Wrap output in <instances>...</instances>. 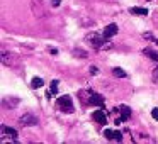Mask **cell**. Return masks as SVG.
Here are the masks:
<instances>
[{"label":"cell","instance_id":"603a6c76","mask_svg":"<svg viewBox=\"0 0 158 144\" xmlns=\"http://www.w3.org/2000/svg\"><path fill=\"white\" fill-rule=\"evenodd\" d=\"M148 2H150V0H148Z\"/></svg>","mask_w":158,"mask_h":144},{"label":"cell","instance_id":"3957f363","mask_svg":"<svg viewBox=\"0 0 158 144\" xmlns=\"http://www.w3.org/2000/svg\"><path fill=\"white\" fill-rule=\"evenodd\" d=\"M0 139H2V142H5V141H17V130L12 129V127L2 126L0 127Z\"/></svg>","mask_w":158,"mask_h":144},{"label":"cell","instance_id":"6da1fadb","mask_svg":"<svg viewBox=\"0 0 158 144\" xmlns=\"http://www.w3.org/2000/svg\"><path fill=\"white\" fill-rule=\"evenodd\" d=\"M85 42L94 49H109L112 48V42L109 41V38H106V34L100 32H89L85 36Z\"/></svg>","mask_w":158,"mask_h":144},{"label":"cell","instance_id":"8992f818","mask_svg":"<svg viewBox=\"0 0 158 144\" xmlns=\"http://www.w3.org/2000/svg\"><path fill=\"white\" fill-rule=\"evenodd\" d=\"M119 112H121V117H119V119H116L117 126H119V124H123L126 119H129V117H131V109L127 105H121L119 107Z\"/></svg>","mask_w":158,"mask_h":144},{"label":"cell","instance_id":"9a60e30c","mask_svg":"<svg viewBox=\"0 0 158 144\" xmlns=\"http://www.w3.org/2000/svg\"><path fill=\"white\" fill-rule=\"evenodd\" d=\"M112 73H114V76H117V78H124V76H126L124 70H121V68H114Z\"/></svg>","mask_w":158,"mask_h":144},{"label":"cell","instance_id":"44dd1931","mask_svg":"<svg viewBox=\"0 0 158 144\" xmlns=\"http://www.w3.org/2000/svg\"><path fill=\"white\" fill-rule=\"evenodd\" d=\"M151 115H153L155 120H158V109H153V110H151Z\"/></svg>","mask_w":158,"mask_h":144},{"label":"cell","instance_id":"e0dca14e","mask_svg":"<svg viewBox=\"0 0 158 144\" xmlns=\"http://www.w3.org/2000/svg\"><path fill=\"white\" fill-rule=\"evenodd\" d=\"M56 92H58V82L53 80V82H51V92L48 93V97H51V93H56Z\"/></svg>","mask_w":158,"mask_h":144},{"label":"cell","instance_id":"d6986e66","mask_svg":"<svg viewBox=\"0 0 158 144\" xmlns=\"http://www.w3.org/2000/svg\"><path fill=\"white\" fill-rule=\"evenodd\" d=\"M99 73V68L97 66H90V75H97Z\"/></svg>","mask_w":158,"mask_h":144},{"label":"cell","instance_id":"ba28073f","mask_svg":"<svg viewBox=\"0 0 158 144\" xmlns=\"http://www.w3.org/2000/svg\"><path fill=\"white\" fill-rule=\"evenodd\" d=\"M92 117H94V120H95V122H99V124H100V126H106V124H107V117H106V112H104L102 109L95 110Z\"/></svg>","mask_w":158,"mask_h":144},{"label":"cell","instance_id":"4fadbf2b","mask_svg":"<svg viewBox=\"0 0 158 144\" xmlns=\"http://www.w3.org/2000/svg\"><path fill=\"white\" fill-rule=\"evenodd\" d=\"M129 12H131V14H134V15H146L148 14V10L144 7H133Z\"/></svg>","mask_w":158,"mask_h":144},{"label":"cell","instance_id":"ac0fdd59","mask_svg":"<svg viewBox=\"0 0 158 144\" xmlns=\"http://www.w3.org/2000/svg\"><path fill=\"white\" fill-rule=\"evenodd\" d=\"M75 56H77V58H87L89 54H87L85 51H80V49H75Z\"/></svg>","mask_w":158,"mask_h":144},{"label":"cell","instance_id":"5bb4252c","mask_svg":"<svg viewBox=\"0 0 158 144\" xmlns=\"http://www.w3.org/2000/svg\"><path fill=\"white\" fill-rule=\"evenodd\" d=\"M144 54L148 56L150 59H153V61H158V51H153V49H144Z\"/></svg>","mask_w":158,"mask_h":144},{"label":"cell","instance_id":"30bf717a","mask_svg":"<svg viewBox=\"0 0 158 144\" xmlns=\"http://www.w3.org/2000/svg\"><path fill=\"white\" fill-rule=\"evenodd\" d=\"M92 105L99 107V109H104V98H102V95H99V93H94Z\"/></svg>","mask_w":158,"mask_h":144},{"label":"cell","instance_id":"277c9868","mask_svg":"<svg viewBox=\"0 0 158 144\" xmlns=\"http://www.w3.org/2000/svg\"><path fill=\"white\" fill-rule=\"evenodd\" d=\"M19 124H21L22 127H32V126H38V119H36V115H32V114H24V115L19 119Z\"/></svg>","mask_w":158,"mask_h":144},{"label":"cell","instance_id":"7c38bea8","mask_svg":"<svg viewBox=\"0 0 158 144\" xmlns=\"http://www.w3.org/2000/svg\"><path fill=\"white\" fill-rule=\"evenodd\" d=\"M0 59H2V63H4V65H12V61H10V54H9V53L5 51V49H2Z\"/></svg>","mask_w":158,"mask_h":144},{"label":"cell","instance_id":"ffe728a7","mask_svg":"<svg viewBox=\"0 0 158 144\" xmlns=\"http://www.w3.org/2000/svg\"><path fill=\"white\" fill-rule=\"evenodd\" d=\"M153 80H155V82L158 83V66H156V68L153 70Z\"/></svg>","mask_w":158,"mask_h":144},{"label":"cell","instance_id":"5b68a950","mask_svg":"<svg viewBox=\"0 0 158 144\" xmlns=\"http://www.w3.org/2000/svg\"><path fill=\"white\" fill-rule=\"evenodd\" d=\"M78 98H80V102H82L83 105H92L94 92H92V90H89V88L80 90V92H78Z\"/></svg>","mask_w":158,"mask_h":144},{"label":"cell","instance_id":"52a82bcc","mask_svg":"<svg viewBox=\"0 0 158 144\" xmlns=\"http://www.w3.org/2000/svg\"><path fill=\"white\" fill-rule=\"evenodd\" d=\"M104 136L109 141H123V134L119 130H114V129H106L104 130Z\"/></svg>","mask_w":158,"mask_h":144},{"label":"cell","instance_id":"8fae6325","mask_svg":"<svg viewBox=\"0 0 158 144\" xmlns=\"http://www.w3.org/2000/svg\"><path fill=\"white\" fill-rule=\"evenodd\" d=\"M43 85H44V80L43 78H39V76H34V78H32V82H31L32 88H41Z\"/></svg>","mask_w":158,"mask_h":144},{"label":"cell","instance_id":"7402d4cb","mask_svg":"<svg viewBox=\"0 0 158 144\" xmlns=\"http://www.w3.org/2000/svg\"><path fill=\"white\" fill-rule=\"evenodd\" d=\"M60 4H61V0H51V5H53V7H58Z\"/></svg>","mask_w":158,"mask_h":144},{"label":"cell","instance_id":"7a4b0ae2","mask_svg":"<svg viewBox=\"0 0 158 144\" xmlns=\"http://www.w3.org/2000/svg\"><path fill=\"white\" fill-rule=\"evenodd\" d=\"M56 105H58V109L61 110V112H65V114H72L73 110H75V107H73V100H72L70 95L60 97V98L56 100Z\"/></svg>","mask_w":158,"mask_h":144},{"label":"cell","instance_id":"2e32d148","mask_svg":"<svg viewBox=\"0 0 158 144\" xmlns=\"http://www.w3.org/2000/svg\"><path fill=\"white\" fill-rule=\"evenodd\" d=\"M143 38H144V39H150V41H153L155 44H158V38H155V36L151 34V32H144Z\"/></svg>","mask_w":158,"mask_h":144},{"label":"cell","instance_id":"9c48e42d","mask_svg":"<svg viewBox=\"0 0 158 144\" xmlns=\"http://www.w3.org/2000/svg\"><path fill=\"white\" fill-rule=\"evenodd\" d=\"M104 34H106V38H112V36H116L117 34V26L116 24H109V26H106V29H104Z\"/></svg>","mask_w":158,"mask_h":144}]
</instances>
